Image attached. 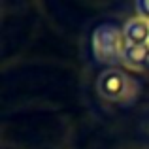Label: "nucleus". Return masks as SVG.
I'll use <instances>...</instances> for the list:
<instances>
[{
  "mask_svg": "<svg viewBox=\"0 0 149 149\" xmlns=\"http://www.w3.org/2000/svg\"><path fill=\"white\" fill-rule=\"evenodd\" d=\"M136 8V13H138V17L146 19L149 21V0H138V2L134 4Z\"/></svg>",
  "mask_w": 149,
  "mask_h": 149,
  "instance_id": "39448f33",
  "label": "nucleus"
},
{
  "mask_svg": "<svg viewBox=\"0 0 149 149\" xmlns=\"http://www.w3.org/2000/svg\"><path fill=\"white\" fill-rule=\"evenodd\" d=\"M123 36L128 45H149V21L142 17H132L125 23Z\"/></svg>",
  "mask_w": 149,
  "mask_h": 149,
  "instance_id": "7ed1b4c3",
  "label": "nucleus"
},
{
  "mask_svg": "<svg viewBox=\"0 0 149 149\" xmlns=\"http://www.w3.org/2000/svg\"><path fill=\"white\" fill-rule=\"evenodd\" d=\"M96 91L104 100L130 102L138 93V83L119 68H108L96 79Z\"/></svg>",
  "mask_w": 149,
  "mask_h": 149,
  "instance_id": "f257e3e1",
  "label": "nucleus"
},
{
  "mask_svg": "<svg viewBox=\"0 0 149 149\" xmlns=\"http://www.w3.org/2000/svg\"><path fill=\"white\" fill-rule=\"evenodd\" d=\"M121 62L127 68L142 72L149 68V45H125L121 53Z\"/></svg>",
  "mask_w": 149,
  "mask_h": 149,
  "instance_id": "20e7f679",
  "label": "nucleus"
},
{
  "mask_svg": "<svg viewBox=\"0 0 149 149\" xmlns=\"http://www.w3.org/2000/svg\"><path fill=\"white\" fill-rule=\"evenodd\" d=\"M125 45V36L123 29L111 25V23H104V25L96 26L93 32V51H95L96 61L111 64V62H121V53H123Z\"/></svg>",
  "mask_w": 149,
  "mask_h": 149,
  "instance_id": "f03ea898",
  "label": "nucleus"
}]
</instances>
